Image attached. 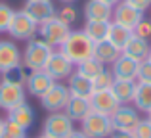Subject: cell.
Returning <instances> with one entry per match:
<instances>
[{
    "label": "cell",
    "mask_w": 151,
    "mask_h": 138,
    "mask_svg": "<svg viewBox=\"0 0 151 138\" xmlns=\"http://www.w3.org/2000/svg\"><path fill=\"white\" fill-rule=\"evenodd\" d=\"M138 65H140V61H136V60H132V58H128V56H124V54H121V56H119L117 60L111 64V73H113L115 79L136 81Z\"/></svg>",
    "instance_id": "cell-15"
},
{
    "label": "cell",
    "mask_w": 151,
    "mask_h": 138,
    "mask_svg": "<svg viewBox=\"0 0 151 138\" xmlns=\"http://www.w3.org/2000/svg\"><path fill=\"white\" fill-rule=\"evenodd\" d=\"M86 21H111L113 19V6L101 0H88L84 6Z\"/></svg>",
    "instance_id": "cell-17"
},
{
    "label": "cell",
    "mask_w": 151,
    "mask_h": 138,
    "mask_svg": "<svg viewBox=\"0 0 151 138\" xmlns=\"http://www.w3.org/2000/svg\"><path fill=\"white\" fill-rule=\"evenodd\" d=\"M121 56V50L115 48L113 44H111L109 40H101V42H96V46H94V58H96L98 61H101L103 65L107 64H113L117 58Z\"/></svg>",
    "instance_id": "cell-25"
},
{
    "label": "cell",
    "mask_w": 151,
    "mask_h": 138,
    "mask_svg": "<svg viewBox=\"0 0 151 138\" xmlns=\"http://www.w3.org/2000/svg\"><path fill=\"white\" fill-rule=\"evenodd\" d=\"M54 82L55 81L50 77L48 73H46L44 69H40V71H29V75H27V79H25V90L31 94V96L40 98L42 94L48 92V88L54 85Z\"/></svg>",
    "instance_id": "cell-14"
},
{
    "label": "cell",
    "mask_w": 151,
    "mask_h": 138,
    "mask_svg": "<svg viewBox=\"0 0 151 138\" xmlns=\"http://www.w3.org/2000/svg\"><path fill=\"white\" fill-rule=\"evenodd\" d=\"M142 19H144V12L132 8L130 4H126L124 0H121V2L113 8V19H111V21L117 23V25L126 27V29H130V31H134V27H136Z\"/></svg>",
    "instance_id": "cell-11"
},
{
    "label": "cell",
    "mask_w": 151,
    "mask_h": 138,
    "mask_svg": "<svg viewBox=\"0 0 151 138\" xmlns=\"http://www.w3.org/2000/svg\"><path fill=\"white\" fill-rule=\"evenodd\" d=\"M38 138H50V136H46V134H42V136H38Z\"/></svg>",
    "instance_id": "cell-42"
},
{
    "label": "cell",
    "mask_w": 151,
    "mask_h": 138,
    "mask_svg": "<svg viewBox=\"0 0 151 138\" xmlns=\"http://www.w3.org/2000/svg\"><path fill=\"white\" fill-rule=\"evenodd\" d=\"M124 2L130 4L132 8H136V10H140V12H145L151 6V0H124Z\"/></svg>",
    "instance_id": "cell-35"
},
{
    "label": "cell",
    "mask_w": 151,
    "mask_h": 138,
    "mask_svg": "<svg viewBox=\"0 0 151 138\" xmlns=\"http://www.w3.org/2000/svg\"><path fill=\"white\" fill-rule=\"evenodd\" d=\"M113 82H115V77H113V73H111V71H107V69H103L96 79H92L94 90H111Z\"/></svg>",
    "instance_id": "cell-29"
},
{
    "label": "cell",
    "mask_w": 151,
    "mask_h": 138,
    "mask_svg": "<svg viewBox=\"0 0 151 138\" xmlns=\"http://www.w3.org/2000/svg\"><path fill=\"white\" fill-rule=\"evenodd\" d=\"M55 15H58V17L61 19L63 23H67L69 27L73 25L75 21H77V10L73 8V4H63V6H61V10H59Z\"/></svg>",
    "instance_id": "cell-30"
},
{
    "label": "cell",
    "mask_w": 151,
    "mask_h": 138,
    "mask_svg": "<svg viewBox=\"0 0 151 138\" xmlns=\"http://www.w3.org/2000/svg\"><path fill=\"white\" fill-rule=\"evenodd\" d=\"M63 111H65V115L75 123V121H82V119H84V117L92 111V105H90V100H88V98L71 96L69 100H67Z\"/></svg>",
    "instance_id": "cell-18"
},
{
    "label": "cell",
    "mask_w": 151,
    "mask_h": 138,
    "mask_svg": "<svg viewBox=\"0 0 151 138\" xmlns=\"http://www.w3.org/2000/svg\"><path fill=\"white\" fill-rule=\"evenodd\" d=\"M136 86H138V81L115 79L113 86H111V92L115 94L119 104H130V102L134 100V94H136Z\"/></svg>",
    "instance_id": "cell-22"
},
{
    "label": "cell",
    "mask_w": 151,
    "mask_h": 138,
    "mask_svg": "<svg viewBox=\"0 0 151 138\" xmlns=\"http://www.w3.org/2000/svg\"><path fill=\"white\" fill-rule=\"evenodd\" d=\"M147 119H149V121H151V111H149V113H147Z\"/></svg>",
    "instance_id": "cell-43"
},
{
    "label": "cell",
    "mask_w": 151,
    "mask_h": 138,
    "mask_svg": "<svg viewBox=\"0 0 151 138\" xmlns=\"http://www.w3.org/2000/svg\"><path fill=\"white\" fill-rule=\"evenodd\" d=\"M101 2H105V4H109V6H113V8H115L119 2H121V0H101Z\"/></svg>",
    "instance_id": "cell-38"
},
{
    "label": "cell",
    "mask_w": 151,
    "mask_h": 138,
    "mask_svg": "<svg viewBox=\"0 0 151 138\" xmlns=\"http://www.w3.org/2000/svg\"><path fill=\"white\" fill-rule=\"evenodd\" d=\"M109 27L111 21H86L84 23V33L90 40L96 44V42L107 40V35H109Z\"/></svg>",
    "instance_id": "cell-23"
},
{
    "label": "cell",
    "mask_w": 151,
    "mask_h": 138,
    "mask_svg": "<svg viewBox=\"0 0 151 138\" xmlns=\"http://www.w3.org/2000/svg\"><path fill=\"white\" fill-rule=\"evenodd\" d=\"M52 52L54 46H50L42 38H31L27 40V46L21 54V64L27 71H40L46 67Z\"/></svg>",
    "instance_id": "cell-2"
},
{
    "label": "cell",
    "mask_w": 151,
    "mask_h": 138,
    "mask_svg": "<svg viewBox=\"0 0 151 138\" xmlns=\"http://www.w3.org/2000/svg\"><path fill=\"white\" fill-rule=\"evenodd\" d=\"M132 31L126 29V27L122 25H117V23L111 21V27H109V35H107V40L111 42V44L115 46V48H119L122 52V48L126 46V42L130 40V37H132Z\"/></svg>",
    "instance_id": "cell-26"
},
{
    "label": "cell",
    "mask_w": 151,
    "mask_h": 138,
    "mask_svg": "<svg viewBox=\"0 0 151 138\" xmlns=\"http://www.w3.org/2000/svg\"><path fill=\"white\" fill-rule=\"evenodd\" d=\"M109 117H111L113 131H124V132H132L136 129V125L142 121L138 109L128 104H121Z\"/></svg>",
    "instance_id": "cell-6"
},
{
    "label": "cell",
    "mask_w": 151,
    "mask_h": 138,
    "mask_svg": "<svg viewBox=\"0 0 151 138\" xmlns=\"http://www.w3.org/2000/svg\"><path fill=\"white\" fill-rule=\"evenodd\" d=\"M21 64V50L17 44L12 40H0V73H8V71L19 67Z\"/></svg>",
    "instance_id": "cell-13"
},
{
    "label": "cell",
    "mask_w": 151,
    "mask_h": 138,
    "mask_svg": "<svg viewBox=\"0 0 151 138\" xmlns=\"http://www.w3.org/2000/svg\"><path fill=\"white\" fill-rule=\"evenodd\" d=\"M90 105H92L94 111L111 115L121 104H119V100L115 98V94L111 90H94V94L90 96Z\"/></svg>",
    "instance_id": "cell-16"
},
{
    "label": "cell",
    "mask_w": 151,
    "mask_h": 138,
    "mask_svg": "<svg viewBox=\"0 0 151 138\" xmlns=\"http://www.w3.org/2000/svg\"><path fill=\"white\" fill-rule=\"evenodd\" d=\"M81 131L88 138H109L113 132L111 117L100 111H90L84 119L81 121Z\"/></svg>",
    "instance_id": "cell-3"
},
{
    "label": "cell",
    "mask_w": 151,
    "mask_h": 138,
    "mask_svg": "<svg viewBox=\"0 0 151 138\" xmlns=\"http://www.w3.org/2000/svg\"><path fill=\"white\" fill-rule=\"evenodd\" d=\"M67 88H69L71 96H78V98H88L94 94V86H92V81L90 79H86L84 75L77 73L75 71L73 75L69 77V85H67Z\"/></svg>",
    "instance_id": "cell-20"
},
{
    "label": "cell",
    "mask_w": 151,
    "mask_h": 138,
    "mask_svg": "<svg viewBox=\"0 0 151 138\" xmlns=\"http://www.w3.org/2000/svg\"><path fill=\"white\" fill-rule=\"evenodd\" d=\"M75 131V125L65 111H52L44 121V134L50 138H67Z\"/></svg>",
    "instance_id": "cell-7"
},
{
    "label": "cell",
    "mask_w": 151,
    "mask_h": 138,
    "mask_svg": "<svg viewBox=\"0 0 151 138\" xmlns=\"http://www.w3.org/2000/svg\"><path fill=\"white\" fill-rule=\"evenodd\" d=\"M67 138H88V136H86L82 131H73V132H71V134L67 136Z\"/></svg>",
    "instance_id": "cell-37"
},
{
    "label": "cell",
    "mask_w": 151,
    "mask_h": 138,
    "mask_svg": "<svg viewBox=\"0 0 151 138\" xmlns=\"http://www.w3.org/2000/svg\"><path fill=\"white\" fill-rule=\"evenodd\" d=\"M132 104L138 111H144V113L151 111V82H138Z\"/></svg>",
    "instance_id": "cell-24"
},
{
    "label": "cell",
    "mask_w": 151,
    "mask_h": 138,
    "mask_svg": "<svg viewBox=\"0 0 151 138\" xmlns=\"http://www.w3.org/2000/svg\"><path fill=\"white\" fill-rule=\"evenodd\" d=\"M147 60H149V61H151V50H149V56H147Z\"/></svg>",
    "instance_id": "cell-41"
},
{
    "label": "cell",
    "mask_w": 151,
    "mask_h": 138,
    "mask_svg": "<svg viewBox=\"0 0 151 138\" xmlns=\"http://www.w3.org/2000/svg\"><path fill=\"white\" fill-rule=\"evenodd\" d=\"M15 10H12L8 4L0 2V33H6L8 27H10V21H12V15H14Z\"/></svg>",
    "instance_id": "cell-31"
},
{
    "label": "cell",
    "mask_w": 151,
    "mask_h": 138,
    "mask_svg": "<svg viewBox=\"0 0 151 138\" xmlns=\"http://www.w3.org/2000/svg\"><path fill=\"white\" fill-rule=\"evenodd\" d=\"M44 71L54 79V81L69 79L71 75L75 73V64L65 56V54L59 52V50H54L52 56H50V60H48V64H46V67H44Z\"/></svg>",
    "instance_id": "cell-10"
},
{
    "label": "cell",
    "mask_w": 151,
    "mask_h": 138,
    "mask_svg": "<svg viewBox=\"0 0 151 138\" xmlns=\"http://www.w3.org/2000/svg\"><path fill=\"white\" fill-rule=\"evenodd\" d=\"M23 12L33 19L37 25H42L48 19L55 17V8L52 4V0H27L25 6H23Z\"/></svg>",
    "instance_id": "cell-12"
},
{
    "label": "cell",
    "mask_w": 151,
    "mask_h": 138,
    "mask_svg": "<svg viewBox=\"0 0 151 138\" xmlns=\"http://www.w3.org/2000/svg\"><path fill=\"white\" fill-rule=\"evenodd\" d=\"M134 138H151V121L149 119H142L136 125V129L132 131Z\"/></svg>",
    "instance_id": "cell-33"
},
{
    "label": "cell",
    "mask_w": 151,
    "mask_h": 138,
    "mask_svg": "<svg viewBox=\"0 0 151 138\" xmlns=\"http://www.w3.org/2000/svg\"><path fill=\"white\" fill-rule=\"evenodd\" d=\"M71 98V92L65 85H61L59 81H55L54 85L48 88V92L40 96V104L46 111H63L67 100Z\"/></svg>",
    "instance_id": "cell-9"
},
{
    "label": "cell",
    "mask_w": 151,
    "mask_h": 138,
    "mask_svg": "<svg viewBox=\"0 0 151 138\" xmlns=\"http://www.w3.org/2000/svg\"><path fill=\"white\" fill-rule=\"evenodd\" d=\"M6 33H10V37L15 38V40H31L38 33V25L23 10H17L12 15L10 27H8Z\"/></svg>",
    "instance_id": "cell-4"
},
{
    "label": "cell",
    "mask_w": 151,
    "mask_h": 138,
    "mask_svg": "<svg viewBox=\"0 0 151 138\" xmlns=\"http://www.w3.org/2000/svg\"><path fill=\"white\" fill-rule=\"evenodd\" d=\"M6 119L14 121L15 125H19V127H23L27 131V129H31V127H33V123H35V111H33V108H31L27 102H23V104L15 105L14 109L8 111Z\"/></svg>",
    "instance_id": "cell-21"
},
{
    "label": "cell",
    "mask_w": 151,
    "mask_h": 138,
    "mask_svg": "<svg viewBox=\"0 0 151 138\" xmlns=\"http://www.w3.org/2000/svg\"><path fill=\"white\" fill-rule=\"evenodd\" d=\"M109 138H134L132 132H124V131H113Z\"/></svg>",
    "instance_id": "cell-36"
},
{
    "label": "cell",
    "mask_w": 151,
    "mask_h": 138,
    "mask_svg": "<svg viewBox=\"0 0 151 138\" xmlns=\"http://www.w3.org/2000/svg\"><path fill=\"white\" fill-rule=\"evenodd\" d=\"M25 96H27V90H25L23 85L2 79V82H0V109L10 111L15 105L23 104V102H25Z\"/></svg>",
    "instance_id": "cell-8"
},
{
    "label": "cell",
    "mask_w": 151,
    "mask_h": 138,
    "mask_svg": "<svg viewBox=\"0 0 151 138\" xmlns=\"http://www.w3.org/2000/svg\"><path fill=\"white\" fill-rule=\"evenodd\" d=\"M0 138H27V131L19 125H15L14 121L4 119L2 129H0Z\"/></svg>",
    "instance_id": "cell-28"
},
{
    "label": "cell",
    "mask_w": 151,
    "mask_h": 138,
    "mask_svg": "<svg viewBox=\"0 0 151 138\" xmlns=\"http://www.w3.org/2000/svg\"><path fill=\"white\" fill-rule=\"evenodd\" d=\"M103 69H105V65H103L101 61H98L96 58L84 60V61H81V64L77 65V73L84 75V77H86V79H90V81H92V79H96Z\"/></svg>",
    "instance_id": "cell-27"
},
{
    "label": "cell",
    "mask_w": 151,
    "mask_h": 138,
    "mask_svg": "<svg viewBox=\"0 0 151 138\" xmlns=\"http://www.w3.org/2000/svg\"><path fill=\"white\" fill-rule=\"evenodd\" d=\"M94 46L96 44L86 37L84 31H71L63 44L59 46V52L65 54L75 65H78L81 61L94 58Z\"/></svg>",
    "instance_id": "cell-1"
},
{
    "label": "cell",
    "mask_w": 151,
    "mask_h": 138,
    "mask_svg": "<svg viewBox=\"0 0 151 138\" xmlns=\"http://www.w3.org/2000/svg\"><path fill=\"white\" fill-rule=\"evenodd\" d=\"M136 81L138 82H151V61L149 60L140 61V65H138Z\"/></svg>",
    "instance_id": "cell-32"
},
{
    "label": "cell",
    "mask_w": 151,
    "mask_h": 138,
    "mask_svg": "<svg viewBox=\"0 0 151 138\" xmlns=\"http://www.w3.org/2000/svg\"><path fill=\"white\" fill-rule=\"evenodd\" d=\"M2 123H4V119H2V117H0V129H2Z\"/></svg>",
    "instance_id": "cell-40"
},
{
    "label": "cell",
    "mask_w": 151,
    "mask_h": 138,
    "mask_svg": "<svg viewBox=\"0 0 151 138\" xmlns=\"http://www.w3.org/2000/svg\"><path fill=\"white\" fill-rule=\"evenodd\" d=\"M69 33H71V27L67 25V23H63L58 15L48 19V21L42 23V25H38V35H40V38L44 42H48L50 46H54V48H59Z\"/></svg>",
    "instance_id": "cell-5"
},
{
    "label": "cell",
    "mask_w": 151,
    "mask_h": 138,
    "mask_svg": "<svg viewBox=\"0 0 151 138\" xmlns=\"http://www.w3.org/2000/svg\"><path fill=\"white\" fill-rule=\"evenodd\" d=\"M149 50H151L149 40H145V38H140V37H136V35H132V37H130V40L126 42V46L122 48L121 54H124V56L132 58V60H136V61H144V60H147Z\"/></svg>",
    "instance_id": "cell-19"
},
{
    "label": "cell",
    "mask_w": 151,
    "mask_h": 138,
    "mask_svg": "<svg viewBox=\"0 0 151 138\" xmlns=\"http://www.w3.org/2000/svg\"><path fill=\"white\" fill-rule=\"evenodd\" d=\"M61 4H73V2H77V0H59Z\"/></svg>",
    "instance_id": "cell-39"
},
{
    "label": "cell",
    "mask_w": 151,
    "mask_h": 138,
    "mask_svg": "<svg viewBox=\"0 0 151 138\" xmlns=\"http://www.w3.org/2000/svg\"><path fill=\"white\" fill-rule=\"evenodd\" d=\"M132 33L136 35V37H140V38L149 40V38H151V21H147V19H142V21L134 27Z\"/></svg>",
    "instance_id": "cell-34"
}]
</instances>
